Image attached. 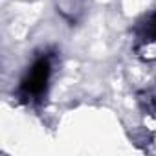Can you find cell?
Segmentation results:
<instances>
[{"label": "cell", "instance_id": "obj_1", "mask_svg": "<svg viewBox=\"0 0 156 156\" xmlns=\"http://www.w3.org/2000/svg\"><path fill=\"white\" fill-rule=\"evenodd\" d=\"M51 79V57L41 55L35 59L31 68H28L19 87V98L26 103H37L46 96Z\"/></svg>", "mask_w": 156, "mask_h": 156}, {"label": "cell", "instance_id": "obj_2", "mask_svg": "<svg viewBox=\"0 0 156 156\" xmlns=\"http://www.w3.org/2000/svg\"><path fill=\"white\" fill-rule=\"evenodd\" d=\"M57 11L70 24L79 22L87 9V0H57Z\"/></svg>", "mask_w": 156, "mask_h": 156}, {"label": "cell", "instance_id": "obj_3", "mask_svg": "<svg viewBox=\"0 0 156 156\" xmlns=\"http://www.w3.org/2000/svg\"><path fill=\"white\" fill-rule=\"evenodd\" d=\"M136 37H151V39H156V13L149 15L145 19V22H141L136 28Z\"/></svg>", "mask_w": 156, "mask_h": 156}, {"label": "cell", "instance_id": "obj_4", "mask_svg": "<svg viewBox=\"0 0 156 156\" xmlns=\"http://www.w3.org/2000/svg\"><path fill=\"white\" fill-rule=\"evenodd\" d=\"M140 103H141V107H143L147 112L156 114V92L141 94V96H140Z\"/></svg>", "mask_w": 156, "mask_h": 156}]
</instances>
